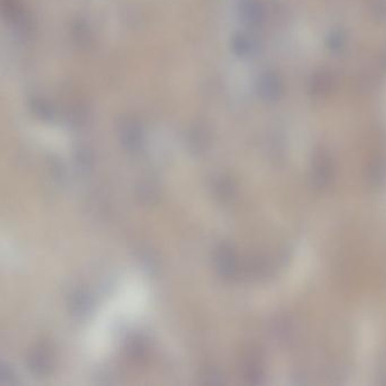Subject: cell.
Wrapping results in <instances>:
<instances>
[]
</instances>
